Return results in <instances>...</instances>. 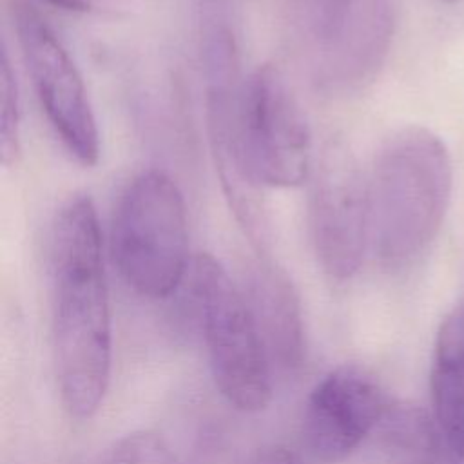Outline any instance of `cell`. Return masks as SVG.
I'll return each instance as SVG.
<instances>
[{
  "instance_id": "obj_1",
  "label": "cell",
  "mask_w": 464,
  "mask_h": 464,
  "mask_svg": "<svg viewBox=\"0 0 464 464\" xmlns=\"http://www.w3.org/2000/svg\"><path fill=\"white\" fill-rule=\"evenodd\" d=\"M51 334L60 397L74 419L92 417L111 381L112 328L98 212L74 196L49 234Z\"/></svg>"
},
{
  "instance_id": "obj_2",
  "label": "cell",
  "mask_w": 464,
  "mask_h": 464,
  "mask_svg": "<svg viewBox=\"0 0 464 464\" xmlns=\"http://www.w3.org/2000/svg\"><path fill=\"white\" fill-rule=\"evenodd\" d=\"M453 188V163L444 140L410 125L379 149L368 174L370 248L381 265L401 268L439 234Z\"/></svg>"
},
{
  "instance_id": "obj_3",
  "label": "cell",
  "mask_w": 464,
  "mask_h": 464,
  "mask_svg": "<svg viewBox=\"0 0 464 464\" xmlns=\"http://www.w3.org/2000/svg\"><path fill=\"white\" fill-rule=\"evenodd\" d=\"M111 256L121 279L140 295L163 299L188 274V221L176 181L141 170L121 190L111 219Z\"/></svg>"
},
{
  "instance_id": "obj_4",
  "label": "cell",
  "mask_w": 464,
  "mask_h": 464,
  "mask_svg": "<svg viewBox=\"0 0 464 464\" xmlns=\"http://www.w3.org/2000/svg\"><path fill=\"white\" fill-rule=\"evenodd\" d=\"M183 285L219 393L236 410H265L272 399L274 366L241 286L208 254L192 259Z\"/></svg>"
},
{
  "instance_id": "obj_5",
  "label": "cell",
  "mask_w": 464,
  "mask_h": 464,
  "mask_svg": "<svg viewBox=\"0 0 464 464\" xmlns=\"http://www.w3.org/2000/svg\"><path fill=\"white\" fill-rule=\"evenodd\" d=\"M201 58L212 163L239 228L252 246L265 254L270 234L265 188L250 174L239 143L237 100L243 83L239 49L232 29L221 18H214L205 25Z\"/></svg>"
},
{
  "instance_id": "obj_6",
  "label": "cell",
  "mask_w": 464,
  "mask_h": 464,
  "mask_svg": "<svg viewBox=\"0 0 464 464\" xmlns=\"http://www.w3.org/2000/svg\"><path fill=\"white\" fill-rule=\"evenodd\" d=\"M243 158L263 188H290L310 178L312 134L285 74L272 63L243 78L237 100Z\"/></svg>"
},
{
  "instance_id": "obj_7",
  "label": "cell",
  "mask_w": 464,
  "mask_h": 464,
  "mask_svg": "<svg viewBox=\"0 0 464 464\" xmlns=\"http://www.w3.org/2000/svg\"><path fill=\"white\" fill-rule=\"evenodd\" d=\"M11 18L29 78L49 125L80 165H96L100 132L76 63L33 2L13 0Z\"/></svg>"
},
{
  "instance_id": "obj_8",
  "label": "cell",
  "mask_w": 464,
  "mask_h": 464,
  "mask_svg": "<svg viewBox=\"0 0 464 464\" xmlns=\"http://www.w3.org/2000/svg\"><path fill=\"white\" fill-rule=\"evenodd\" d=\"M308 232L323 272L335 279H350L370 248L368 174L350 147L330 140L310 172Z\"/></svg>"
},
{
  "instance_id": "obj_9",
  "label": "cell",
  "mask_w": 464,
  "mask_h": 464,
  "mask_svg": "<svg viewBox=\"0 0 464 464\" xmlns=\"http://www.w3.org/2000/svg\"><path fill=\"white\" fill-rule=\"evenodd\" d=\"M390 401L377 379L357 364L326 373L308 395L303 413V442L317 462L335 464L350 457L379 428Z\"/></svg>"
},
{
  "instance_id": "obj_10",
  "label": "cell",
  "mask_w": 464,
  "mask_h": 464,
  "mask_svg": "<svg viewBox=\"0 0 464 464\" xmlns=\"http://www.w3.org/2000/svg\"><path fill=\"white\" fill-rule=\"evenodd\" d=\"M395 29L390 0H352L337 29L321 42L315 82L344 94L368 85L381 71Z\"/></svg>"
},
{
  "instance_id": "obj_11",
  "label": "cell",
  "mask_w": 464,
  "mask_h": 464,
  "mask_svg": "<svg viewBox=\"0 0 464 464\" xmlns=\"http://www.w3.org/2000/svg\"><path fill=\"white\" fill-rule=\"evenodd\" d=\"M246 270L243 295L265 341L272 366L294 370L303 364L304 334L299 297L288 276L265 254Z\"/></svg>"
},
{
  "instance_id": "obj_12",
  "label": "cell",
  "mask_w": 464,
  "mask_h": 464,
  "mask_svg": "<svg viewBox=\"0 0 464 464\" xmlns=\"http://www.w3.org/2000/svg\"><path fill=\"white\" fill-rule=\"evenodd\" d=\"M433 419L444 446L464 453V306L439 326L431 366Z\"/></svg>"
},
{
  "instance_id": "obj_13",
  "label": "cell",
  "mask_w": 464,
  "mask_h": 464,
  "mask_svg": "<svg viewBox=\"0 0 464 464\" xmlns=\"http://www.w3.org/2000/svg\"><path fill=\"white\" fill-rule=\"evenodd\" d=\"M20 98L14 72L7 53L2 54L0 69V150L2 163L11 167L18 161L22 150V132H20Z\"/></svg>"
},
{
  "instance_id": "obj_14",
  "label": "cell",
  "mask_w": 464,
  "mask_h": 464,
  "mask_svg": "<svg viewBox=\"0 0 464 464\" xmlns=\"http://www.w3.org/2000/svg\"><path fill=\"white\" fill-rule=\"evenodd\" d=\"M103 464H174L167 442L154 431H132L121 437Z\"/></svg>"
},
{
  "instance_id": "obj_15",
  "label": "cell",
  "mask_w": 464,
  "mask_h": 464,
  "mask_svg": "<svg viewBox=\"0 0 464 464\" xmlns=\"http://www.w3.org/2000/svg\"><path fill=\"white\" fill-rule=\"evenodd\" d=\"M352 0H301L308 24L319 42L326 40L341 24Z\"/></svg>"
},
{
  "instance_id": "obj_16",
  "label": "cell",
  "mask_w": 464,
  "mask_h": 464,
  "mask_svg": "<svg viewBox=\"0 0 464 464\" xmlns=\"http://www.w3.org/2000/svg\"><path fill=\"white\" fill-rule=\"evenodd\" d=\"M250 464H304V462L295 451L285 446H268L259 450Z\"/></svg>"
},
{
  "instance_id": "obj_17",
  "label": "cell",
  "mask_w": 464,
  "mask_h": 464,
  "mask_svg": "<svg viewBox=\"0 0 464 464\" xmlns=\"http://www.w3.org/2000/svg\"><path fill=\"white\" fill-rule=\"evenodd\" d=\"M56 9L67 11V13H85L89 11V0H42Z\"/></svg>"
},
{
  "instance_id": "obj_18",
  "label": "cell",
  "mask_w": 464,
  "mask_h": 464,
  "mask_svg": "<svg viewBox=\"0 0 464 464\" xmlns=\"http://www.w3.org/2000/svg\"><path fill=\"white\" fill-rule=\"evenodd\" d=\"M440 464H464V453H455L444 446V455L440 459Z\"/></svg>"
},
{
  "instance_id": "obj_19",
  "label": "cell",
  "mask_w": 464,
  "mask_h": 464,
  "mask_svg": "<svg viewBox=\"0 0 464 464\" xmlns=\"http://www.w3.org/2000/svg\"><path fill=\"white\" fill-rule=\"evenodd\" d=\"M442 2H448V4H455V2H460V0H442Z\"/></svg>"
}]
</instances>
